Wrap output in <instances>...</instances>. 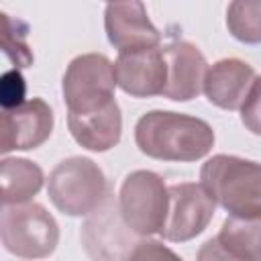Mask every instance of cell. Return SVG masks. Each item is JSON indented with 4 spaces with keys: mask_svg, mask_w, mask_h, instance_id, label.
I'll return each instance as SVG.
<instances>
[{
    "mask_svg": "<svg viewBox=\"0 0 261 261\" xmlns=\"http://www.w3.org/2000/svg\"><path fill=\"white\" fill-rule=\"evenodd\" d=\"M169 186L151 169L130 171L118 192V208L124 222L141 237L159 234L167 216Z\"/></svg>",
    "mask_w": 261,
    "mask_h": 261,
    "instance_id": "cell-6",
    "label": "cell"
},
{
    "mask_svg": "<svg viewBox=\"0 0 261 261\" xmlns=\"http://www.w3.org/2000/svg\"><path fill=\"white\" fill-rule=\"evenodd\" d=\"M82 245L88 257L98 261L135 259L143 241L122 218L118 202L108 196L94 212L88 214L82 226Z\"/></svg>",
    "mask_w": 261,
    "mask_h": 261,
    "instance_id": "cell-7",
    "label": "cell"
},
{
    "mask_svg": "<svg viewBox=\"0 0 261 261\" xmlns=\"http://www.w3.org/2000/svg\"><path fill=\"white\" fill-rule=\"evenodd\" d=\"M67 126L77 145H82L88 151L104 153L120 143L122 112L118 102L114 100L108 106L94 112H84V114L67 112Z\"/></svg>",
    "mask_w": 261,
    "mask_h": 261,
    "instance_id": "cell-15",
    "label": "cell"
},
{
    "mask_svg": "<svg viewBox=\"0 0 261 261\" xmlns=\"http://www.w3.org/2000/svg\"><path fill=\"white\" fill-rule=\"evenodd\" d=\"M51 204L67 216H88L108 196V181L102 167L82 155L59 161L47 179Z\"/></svg>",
    "mask_w": 261,
    "mask_h": 261,
    "instance_id": "cell-3",
    "label": "cell"
},
{
    "mask_svg": "<svg viewBox=\"0 0 261 261\" xmlns=\"http://www.w3.org/2000/svg\"><path fill=\"white\" fill-rule=\"evenodd\" d=\"M24 92H27V84H24V77L20 75L18 67L12 71H6L2 75V84H0L2 108H12V106H18L20 102H24Z\"/></svg>",
    "mask_w": 261,
    "mask_h": 261,
    "instance_id": "cell-20",
    "label": "cell"
},
{
    "mask_svg": "<svg viewBox=\"0 0 261 261\" xmlns=\"http://www.w3.org/2000/svg\"><path fill=\"white\" fill-rule=\"evenodd\" d=\"M212 126L190 114L149 110L135 124L139 151L159 161H198L214 147Z\"/></svg>",
    "mask_w": 261,
    "mask_h": 261,
    "instance_id": "cell-1",
    "label": "cell"
},
{
    "mask_svg": "<svg viewBox=\"0 0 261 261\" xmlns=\"http://www.w3.org/2000/svg\"><path fill=\"white\" fill-rule=\"evenodd\" d=\"M255 69L237 57H226L208 65L204 77V94L210 104L222 110H239L245 102L253 82Z\"/></svg>",
    "mask_w": 261,
    "mask_h": 261,
    "instance_id": "cell-14",
    "label": "cell"
},
{
    "mask_svg": "<svg viewBox=\"0 0 261 261\" xmlns=\"http://www.w3.org/2000/svg\"><path fill=\"white\" fill-rule=\"evenodd\" d=\"M53 124V110L43 98H31L18 106L4 108L0 151L6 155L10 151L37 149L51 137Z\"/></svg>",
    "mask_w": 261,
    "mask_h": 261,
    "instance_id": "cell-10",
    "label": "cell"
},
{
    "mask_svg": "<svg viewBox=\"0 0 261 261\" xmlns=\"http://www.w3.org/2000/svg\"><path fill=\"white\" fill-rule=\"evenodd\" d=\"M200 259H237L261 261V216H228L220 232L206 241L198 253Z\"/></svg>",
    "mask_w": 261,
    "mask_h": 261,
    "instance_id": "cell-13",
    "label": "cell"
},
{
    "mask_svg": "<svg viewBox=\"0 0 261 261\" xmlns=\"http://www.w3.org/2000/svg\"><path fill=\"white\" fill-rule=\"evenodd\" d=\"M167 63V82L163 96L173 102H190L204 92L208 61L190 41H173L163 47Z\"/></svg>",
    "mask_w": 261,
    "mask_h": 261,
    "instance_id": "cell-12",
    "label": "cell"
},
{
    "mask_svg": "<svg viewBox=\"0 0 261 261\" xmlns=\"http://www.w3.org/2000/svg\"><path fill=\"white\" fill-rule=\"evenodd\" d=\"M216 212V202L202 184L181 181L169 186L167 216L161 226V237L171 243L196 239L210 224Z\"/></svg>",
    "mask_w": 261,
    "mask_h": 261,
    "instance_id": "cell-8",
    "label": "cell"
},
{
    "mask_svg": "<svg viewBox=\"0 0 261 261\" xmlns=\"http://www.w3.org/2000/svg\"><path fill=\"white\" fill-rule=\"evenodd\" d=\"M0 181H2V202L4 204H20L29 202L45 184L43 169L24 157H4L0 165Z\"/></svg>",
    "mask_w": 261,
    "mask_h": 261,
    "instance_id": "cell-16",
    "label": "cell"
},
{
    "mask_svg": "<svg viewBox=\"0 0 261 261\" xmlns=\"http://www.w3.org/2000/svg\"><path fill=\"white\" fill-rule=\"evenodd\" d=\"M0 239L8 253L22 259H45L59 245V224L37 202L4 204L0 214Z\"/></svg>",
    "mask_w": 261,
    "mask_h": 261,
    "instance_id": "cell-4",
    "label": "cell"
},
{
    "mask_svg": "<svg viewBox=\"0 0 261 261\" xmlns=\"http://www.w3.org/2000/svg\"><path fill=\"white\" fill-rule=\"evenodd\" d=\"M114 63L102 53H82L73 57L61 80V94L67 112H94L114 102Z\"/></svg>",
    "mask_w": 261,
    "mask_h": 261,
    "instance_id": "cell-5",
    "label": "cell"
},
{
    "mask_svg": "<svg viewBox=\"0 0 261 261\" xmlns=\"http://www.w3.org/2000/svg\"><path fill=\"white\" fill-rule=\"evenodd\" d=\"M104 2H116V0H104Z\"/></svg>",
    "mask_w": 261,
    "mask_h": 261,
    "instance_id": "cell-21",
    "label": "cell"
},
{
    "mask_svg": "<svg viewBox=\"0 0 261 261\" xmlns=\"http://www.w3.org/2000/svg\"><path fill=\"white\" fill-rule=\"evenodd\" d=\"M241 122L245 128L257 137H261V75L255 77L245 102L241 104Z\"/></svg>",
    "mask_w": 261,
    "mask_h": 261,
    "instance_id": "cell-19",
    "label": "cell"
},
{
    "mask_svg": "<svg viewBox=\"0 0 261 261\" xmlns=\"http://www.w3.org/2000/svg\"><path fill=\"white\" fill-rule=\"evenodd\" d=\"M200 184L228 216H261V163L218 153L202 165Z\"/></svg>",
    "mask_w": 261,
    "mask_h": 261,
    "instance_id": "cell-2",
    "label": "cell"
},
{
    "mask_svg": "<svg viewBox=\"0 0 261 261\" xmlns=\"http://www.w3.org/2000/svg\"><path fill=\"white\" fill-rule=\"evenodd\" d=\"M118 88L133 98L163 96L167 82V63L163 47H143L118 51L114 61Z\"/></svg>",
    "mask_w": 261,
    "mask_h": 261,
    "instance_id": "cell-9",
    "label": "cell"
},
{
    "mask_svg": "<svg viewBox=\"0 0 261 261\" xmlns=\"http://www.w3.org/2000/svg\"><path fill=\"white\" fill-rule=\"evenodd\" d=\"M226 29L245 45H261V0H230Z\"/></svg>",
    "mask_w": 261,
    "mask_h": 261,
    "instance_id": "cell-17",
    "label": "cell"
},
{
    "mask_svg": "<svg viewBox=\"0 0 261 261\" xmlns=\"http://www.w3.org/2000/svg\"><path fill=\"white\" fill-rule=\"evenodd\" d=\"M27 24L22 20H14L8 14H4V53L10 57L16 67H29L33 63V53L27 45Z\"/></svg>",
    "mask_w": 261,
    "mask_h": 261,
    "instance_id": "cell-18",
    "label": "cell"
},
{
    "mask_svg": "<svg viewBox=\"0 0 261 261\" xmlns=\"http://www.w3.org/2000/svg\"><path fill=\"white\" fill-rule=\"evenodd\" d=\"M104 31L110 45L118 51L157 47L161 43V33L151 22L141 0L108 2L104 10Z\"/></svg>",
    "mask_w": 261,
    "mask_h": 261,
    "instance_id": "cell-11",
    "label": "cell"
}]
</instances>
